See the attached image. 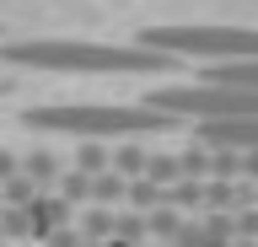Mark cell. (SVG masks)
I'll return each mask as SVG.
<instances>
[{"label":"cell","mask_w":258,"mask_h":247,"mask_svg":"<svg viewBox=\"0 0 258 247\" xmlns=\"http://www.w3.org/2000/svg\"><path fill=\"white\" fill-rule=\"evenodd\" d=\"M6 65L27 70H54V75H167L177 70L172 54H156L135 43H70V38H22V43H0Z\"/></svg>","instance_id":"1"},{"label":"cell","mask_w":258,"mask_h":247,"mask_svg":"<svg viewBox=\"0 0 258 247\" xmlns=\"http://www.w3.org/2000/svg\"><path fill=\"white\" fill-rule=\"evenodd\" d=\"M22 124H27V129H43V134H76V140H140V134L183 129L188 118L156 113L151 102H135V108L70 102V108H27V113H22Z\"/></svg>","instance_id":"2"},{"label":"cell","mask_w":258,"mask_h":247,"mask_svg":"<svg viewBox=\"0 0 258 247\" xmlns=\"http://www.w3.org/2000/svg\"><path fill=\"white\" fill-rule=\"evenodd\" d=\"M145 102L156 113H177V118H194V124H242V118H258V92L253 86H221V81L156 86Z\"/></svg>","instance_id":"3"},{"label":"cell","mask_w":258,"mask_h":247,"mask_svg":"<svg viewBox=\"0 0 258 247\" xmlns=\"http://www.w3.org/2000/svg\"><path fill=\"white\" fill-rule=\"evenodd\" d=\"M145 49L156 54H199V59H221V65H242L258 59V27H145Z\"/></svg>","instance_id":"4"},{"label":"cell","mask_w":258,"mask_h":247,"mask_svg":"<svg viewBox=\"0 0 258 247\" xmlns=\"http://www.w3.org/2000/svg\"><path fill=\"white\" fill-rule=\"evenodd\" d=\"M32 226H38V242H43V236H54V231L76 226V204L59 199V194H43L38 204H32Z\"/></svg>","instance_id":"5"},{"label":"cell","mask_w":258,"mask_h":247,"mask_svg":"<svg viewBox=\"0 0 258 247\" xmlns=\"http://www.w3.org/2000/svg\"><path fill=\"white\" fill-rule=\"evenodd\" d=\"M22 172H27V178L38 183L43 194H54V188H59V178L70 172V167H64L54 150H27V156H22Z\"/></svg>","instance_id":"6"},{"label":"cell","mask_w":258,"mask_h":247,"mask_svg":"<svg viewBox=\"0 0 258 247\" xmlns=\"http://www.w3.org/2000/svg\"><path fill=\"white\" fill-rule=\"evenodd\" d=\"M76 226L86 242H113L118 236V210H102V204H86V210L76 215Z\"/></svg>","instance_id":"7"},{"label":"cell","mask_w":258,"mask_h":247,"mask_svg":"<svg viewBox=\"0 0 258 247\" xmlns=\"http://www.w3.org/2000/svg\"><path fill=\"white\" fill-rule=\"evenodd\" d=\"M113 172H118V178H145V172H151V150L140 145V140H118V145H113Z\"/></svg>","instance_id":"8"},{"label":"cell","mask_w":258,"mask_h":247,"mask_svg":"<svg viewBox=\"0 0 258 247\" xmlns=\"http://www.w3.org/2000/svg\"><path fill=\"white\" fill-rule=\"evenodd\" d=\"M92 204H102V210H124V204H129V178H118V172L92 178Z\"/></svg>","instance_id":"9"},{"label":"cell","mask_w":258,"mask_h":247,"mask_svg":"<svg viewBox=\"0 0 258 247\" xmlns=\"http://www.w3.org/2000/svg\"><path fill=\"white\" fill-rule=\"evenodd\" d=\"M188 226V215L177 210V204H161V210H151V242H177V231Z\"/></svg>","instance_id":"10"},{"label":"cell","mask_w":258,"mask_h":247,"mask_svg":"<svg viewBox=\"0 0 258 247\" xmlns=\"http://www.w3.org/2000/svg\"><path fill=\"white\" fill-rule=\"evenodd\" d=\"M161 204H167V188H161V183H151V178H135V183H129V204H124V210L151 215V210H161Z\"/></svg>","instance_id":"11"},{"label":"cell","mask_w":258,"mask_h":247,"mask_svg":"<svg viewBox=\"0 0 258 247\" xmlns=\"http://www.w3.org/2000/svg\"><path fill=\"white\" fill-rule=\"evenodd\" d=\"M145 178L161 183V188L183 183V156H177V150H151V172H145Z\"/></svg>","instance_id":"12"},{"label":"cell","mask_w":258,"mask_h":247,"mask_svg":"<svg viewBox=\"0 0 258 247\" xmlns=\"http://www.w3.org/2000/svg\"><path fill=\"white\" fill-rule=\"evenodd\" d=\"M54 194H59V199H70L76 210H86V204H92V172H81V167H70V172L59 178V188H54Z\"/></svg>","instance_id":"13"},{"label":"cell","mask_w":258,"mask_h":247,"mask_svg":"<svg viewBox=\"0 0 258 247\" xmlns=\"http://www.w3.org/2000/svg\"><path fill=\"white\" fill-rule=\"evenodd\" d=\"M167 204H177V210L183 215H205V183L199 178H183V183H172V188H167Z\"/></svg>","instance_id":"14"},{"label":"cell","mask_w":258,"mask_h":247,"mask_svg":"<svg viewBox=\"0 0 258 247\" xmlns=\"http://www.w3.org/2000/svg\"><path fill=\"white\" fill-rule=\"evenodd\" d=\"M70 167H81V172H92V178H102V172H113V150L102 145V140H86V145L76 150V161Z\"/></svg>","instance_id":"15"},{"label":"cell","mask_w":258,"mask_h":247,"mask_svg":"<svg viewBox=\"0 0 258 247\" xmlns=\"http://www.w3.org/2000/svg\"><path fill=\"white\" fill-rule=\"evenodd\" d=\"M199 81H221V86H253V92H258V59H242V65H221V70H210V75H199Z\"/></svg>","instance_id":"16"},{"label":"cell","mask_w":258,"mask_h":247,"mask_svg":"<svg viewBox=\"0 0 258 247\" xmlns=\"http://www.w3.org/2000/svg\"><path fill=\"white\" fill-rule=\"evenodd\" d=\"M0 226H6V242H38V226H32V210H16V204H6V215H0Z\"/></svg>","instance_id":"17"},{"label":"cell","mask_w":258,"mask_h":247,"mask_svg":"<svg viewBox=\"0 0 258 247\" xmlns=\"http://www.w3.org/2000/svg\"><path fill=\"white\" fill-rule=\"evenodd\" d=\"M118 242L145 247V242H151V215H140V210H118Z\"/></svg>","instance_id":"18"},{"label":"cell","mask_w":258,"mask_h":247,"mask_svg":"<svg viewBox=\"0 0 258 247\" xmlns=\"http://www.w3.org/2000/svg\"><path fill=\"white\" fill-rule=\"evenodd\" d=\"M237 242H258V204L237 210Z\"/></svg>","instance_id":"19"},{"label":"cell","mask_w":258,"mask_h":247,"mask_svg":"<svg viewBox=\"0 0 258 247\" xmlns=\"http://www.w3.org/2000/svg\"><path fill=\"white\" fill-rule=\"evenodd\" d=\"M172 247H210V242H205V220H188V226L177 231V242H172Z\"/></svg>","instance_id":"20"},{"label":"cell","mask_w":258,"mask_h":247,"mask_svg":"<svg viewBox=\"0 0 258 247\" xmlns=\"http://www.w3.org/2000/svg\"><path fill=\"white\" fill-rule=\"evenodd\" d=\"M11 178H22V156L0 145V183H11Z\"/></svg>","instance_id":"21"},{"label":"cell","mask_w":258,"mask_h":247,"mask_svg":"<svg viewBox=\"0 0 258 247\" xmlns=\"http://www.w3.org/2000/svg\"><path fill=\"white\" fill-rule=\"evenodd\" d=\"M231 247H258V242H231Z\"/></svg>","instance_id":"22"},{"label":"cell","mask_w":258,"mask_h":247,"mask_svg":"<svg viewBox=\"0 0 258 247\" xmlns=\"http://www.w3.org/2000/svg\"><path fill=\"white\" fill-rule=\"evenodd\" d=\"M0 247H6V226H0Z\"/></svg>","instance_id":"23"},{"label":"cell","mask_w":258,"mask_h":247,"mask_svg":"<svg viewBox=\"0 0 258 247\" xmlns=\"http://www.w3.org/2000/svg\"><path fill=\"white\" fill-rule=\"evenodd\" d=\"M0 215H6V194H0Z\"/></svg>","instance_id":"24"},{"label":"cell","mask_w":258,"mask_h":247,"mask_svg":"<svg viewBox=\"0 0 258 247\" xmlns=\"http://www.w3.org/2000/svg\"><path fill=\"white\" fill-rule=\"evenodd\" d=\"M145 247H151V242H145Z\"/></svg>","instance_id":"25"},{"label":"cell","mask_w":258,"mask_h":247,"mask_svg":"<svg viewBox=\"0 0 258 247\" xmlns=\"http://www.w3.org/2000/svg\"><path fill=\"white\" fill-rule=\"evenodd\" d=\"M6 247H11V242H6Z\"/></svg>","instance_id":"26"}]
</instances>
